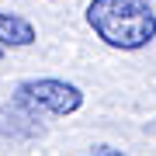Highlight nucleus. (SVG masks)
I'll use <instances>...</instances> for the list:
<instances>
[{
  "label": "nucleus",
  "instance_id": "obj_1",
  "mask_svg": "<svg viewBox=\"0 0 156 156\" xmlns=\"http://www.w3.org/2000/svg\"><path fill=\"white\" fill-rule=\"evenodd\" d=\"M87 24L111 49L139 52L156 38V11L149 0H90Z\"/></svg>",
  "mask_w": 156,
  "mask_h": 156
},
{
  "label": "nucleus",
  "instance_id": "obj_2",
  "mask_svg": "<svg viewBox=\"0 0 156 156\" xmlns=\"http://www.w3.org/2000/svg\"><path fill=\"white\" fill-rule=\"evenodd\" d=\"M17 104H24L28 111H49V115H73L83 108V90L76 83H66V80H56V76H35V80H24L17 83V94H14Z\"/></svg>",
  "mask_w": 156,
  "mask_h": 156
},
{
  "label": "nucleus",
  "instance_id": "obj_3",
  "mask_svg": "<svg viewBox=\"0 0 156 156\" xmlns=\"http://www.w3.org/2000/svg\"><path fill=\"white\" fill-rule=\"evenodd\" d=\"M0 132L4 135H14V139H35V135L45 132V125L38 122V115L28 111L24 104H0Z\"/></svg>",
  "mask_w": 156,
  "mask_h": 156
},
{
  "label": "nucleus",
  "instance_id": "obj_4",
  "mask_svg": "<svg viewBox=\"0 0 156 156\" xmlns=\"http://www.w3.org/2000/svg\"><path fill=\"white\" fill-rule=\"evenodd\" d=\"M35 38H38V31H35V24L28 17L0 11V49H24Z\"/></svg>",
  "mask_w": 156,
  "mask_h": 156
},
{
  "label": "nucleus",
  "instance_id": "obj_5",
  "mask_svg": "<svg viewBox=\"0 0 156 156\" xmlns=\"http://www.w3.org/2000/svg\"><path fill=\"white\" fill-rule=\"evenodd\" d=\"M90 156H118V153H115V149H108V146H101V149H94Z\"/></svg>",
  "mask_w": 156,
  "mask_h": 156
},
{
  "label": "nucleus",
  "instance_id": "obj_6",
  "mask_svg": "<svg viewBox=\"0 0 156 156\" xmlns=\"http://www.w3.org/2000/svg\"><path fill=\"white\" fill-rule=\"evenodd\" d=\"M0 59H4V49H0Z\"/></svg>",
  "mask_w": 156,
  "mask_h": 156
}]
</instances>
